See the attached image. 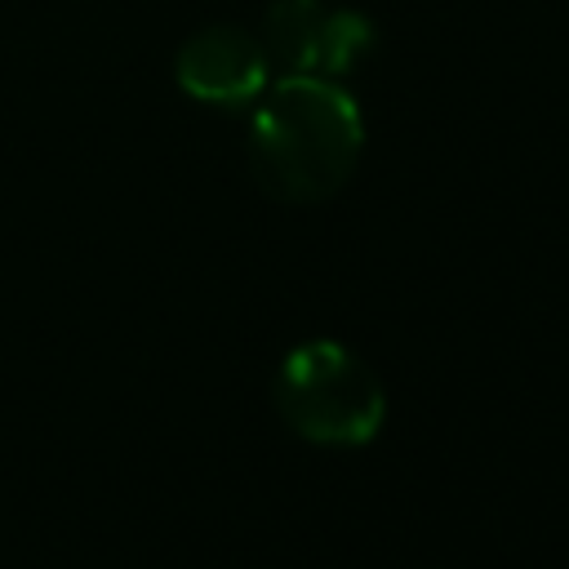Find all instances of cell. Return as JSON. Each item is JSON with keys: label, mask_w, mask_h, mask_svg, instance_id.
<instances>
[{"label": "cell", "mask_w": 569, "mask_h": 569, "mask_svg": "<svg viewBox=\"0 0 569 569\" xmlns=\"http://www.w3.org/2000/svg\"><path fill=\"white\" fill-rule=\"evenodd\" d=\"M378 31L365 13L329 0H276L262 18V44L289 76H342L369 49Z\"/></svg>", "instance_id": "cell-3"}, {"label": "cell", "mask_w": 569, "mask_h": 569, "mask_svg": "<svg viewBox=\"0 0 569 569\" xmlns=\"http://www.w3.org/2000/svg\"><path fill=\"white\" fill-rule=\"evenodd\" d=\"M365 124L356 98L325 76H284L262 89L249 124V164L267 196L320 204L356 173Z\"/></svg>", "instance_id": "cell-1"}, {"label": "cell", "mask_w": 569, "mask_h": 569, "mask_svg": "<svg viewBox=\"0 0 569 569\" xmlns=\"http://www.w3.org/2000/svg\"><path fill=\"white\" fill-rule=\"evenodd\" d=\"M173 76H178V89L196 102L240 107V102L262 98L267 76H271V53L253 31L213 22L178 49Z\"/></svg>", "instance_id": "cell-4"}, {"label": "cell", "mask_w": 569, "mask_h": 569, "mask_svg": "<svg viewBox=\"0 0 569 569\" xmlns=\"http://www.w3.org/2000/svg\"><path fill=\"white\" fill-rule=\"evenodd\" d=\"M280 422L325 449L369 445L387 422V391L369 360L333 338L298 342L271 382Z\"/></svg>", "instance_id": "cell-2"}]
</instances>
